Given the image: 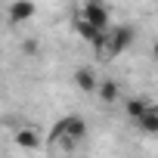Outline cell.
Here are the masks:
<instances>
[{
	"label": "cell",
	"instance_id": "6da1fadb",
	"mask_svg": "<svg viewBox=\"0 0 158 158\" xmlns=\"http://www.w3.org/2000/svg\"><path fill=\"white\" fill-rule=\"evenodd\" d=\"M84 136H87V124H84V118H81V115H65V118L53 127L50 143H59L62 149H74Z\"/></svg>",
	"mask_w": 158,
	"mask_h": 158
},
{
	"label": "cell",
	"instance_id": "7a4b0ae2",
	"mask_svg": "<svg viewBox=\"0 0 158 158\" xmlns=\"http://www.w3.org/2000/svg\"><path fill=\"white\" fill-rule=\"evenodd\" d=\"M133 40H136V28H133V25H118V28H112V31L106 34L102 53H106V56H118V53H124Z\"/></svg>",
	"mask_w": 158,
	"mask_h": 158
},
{
	"label": "cell",
	"instance_id": "3957f363",
	"mask_svg": "<svg viewBox=\"0 0 158 158\" xmlns=\"http://www.w3.org/2000/svg\"><path fill=\"white\" fill-rule=\"evenodd\" d=\"M77 19L106 31V25H109V10H106V3H99V0H87V3L81 6V13H77Z\"/></svg>",
	"mask_w": 158,
	"mask_h": 158
},
{
	"label": "cell",
	"instance_id": "277c9868",
	"mask_svg": "<svg viewBox=\"0 0 158 158\" xmlns=\"http://www.w3.org/2000/svg\"><path fill=\"white\" fill-rule=\"evenodd\" d=\"M74 28H77V34H81L87 44H93L96 50L106 47V31H102V28H93V25H87V22H81V19H74Z\"/></svg>",
	"mask_w": 158,
	"mask_h": 158
},
{
	"label": "cell",
	"instance_id": "5b68a950",
	"mask_svg": "<svg viewBox=\"0 0 158 158\" xmlns=\"http://www.w3.org/2000/svg\"><path fill=\"white\" fill-rule=\"evenodd\" d=\"M133 124H136L143 133H158V102H149Z\"/></svg>",
	"mask_w": 158,
	"mask_h": 158
},
{
	"label": "cell",
	"instance_id": "8992f818",
	"mask_svg": "<svg viewBox=\"0 0 158 158\" xmlns=\"http://www.w3.org/2000/svg\"><path fill=\"white\" fill-rule=\"evenodd\" d=\"M34 13H37V6L31 3V0H13L6 16H10V22H16V25H19V22H28Z\"/></svg>",
	"mask_w": 158,
	"mask_h": 158
},
{
	"label": "cell",
	"instance_id": "52a82bcc",
	"mask_svg": "<svg viewBox=\"0 0 158 158\" xmlns=\"http://www.w3.org/2000/svg\"><path fill=\"white\" fill-rule=\"evenodd\" d=\"M74 84H77V90H81V93H96L99 77H96L93 68H77V71H74Z\"/></svg>",
	"mask_w": 158,
	"mask_h": 158
},
{
	"label": "cell",
	"instance_id": "ba28073f",
	"mask_svg": "<svg viewBox=\"0 0 158 158\" xmlns=\"http://www.w3.org/2000/svg\"><path fill=\"white\" fill-rule=\"evenodd\" d=\"M13 139H16L19 149H37V146H40V136H37V130H31V127H19Z\"/></svg>",
	"mask_w": 158,
	"mask_h": 158
},
{
	"label": "cell",
	"instance_id": "9c48e42d",
	"mask_svg": "<svg viewBox=\"0 0 158 158\" xmlns=\"http://www.w3.org/2000/svg\"><path fill=\"white\" fill-rule=\"evenodd\" d=\"M96 93H99L102 102H118V84H115V81H99Z\"/></svg>",
	"mask_w": 158,
	"mask_h": 158
},
{
	"label": "cell",
	"instance_id": "30bf717a",
	"mask_svg": "<svg viewBox=\"0 0 158 158\" xmlns=\"http://www.w3.org/2000/svg\"><path fill=\"white\" fill-rule=\"evenodd\" d=\"M149 106V99H139V96H133V99H127V106H124V112H127V118L130 121H136L139 115H143V109Z\"/></svg>",
	"mask_w": 158,
	"mask_h": 158
},
{
	"label": "cell",
	"instance_id": "8fae6325",
	"mask_svg": "<svg viewBox=\"0 0 158 158\" xmlns=\"http://www.w3.org/2000/svg\"><path fill=\"white\" fill-rule=\"evenodd\" d=\"M152 50H155V56H158V40H155V47H152Z\"/></svg>",
	"mask_w": 158,
	"mask_h": 158
},
{
	"label": "cell",
	"instance_id": "7c38bea8",
	"mask_svg": "<svg viewBox=\"0 0 158 158\" xmlns=\"http://www.w3.org/2000/svg\"><path fill=\"white\" fill-rule=\"evenodd\" d=\"M99 3H106V0H99Z\"/></svg>",
	"mask_w": 158,
	"mask_h": 158
}]
</instances>
